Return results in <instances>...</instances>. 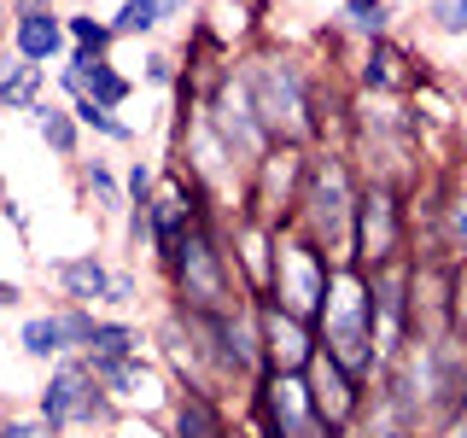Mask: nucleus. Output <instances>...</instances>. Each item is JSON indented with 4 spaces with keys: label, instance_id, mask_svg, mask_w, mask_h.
Here are the masks:
<instances>
[{
    "label": "nucleus",
    "instance_id": "1",
    "mask_svg": "<svg viewBox=\"0 0 467 438\" xmlns=\"http://www.w3.org/2000/svg\"><path fill=\"white\" fill-rule=\"evenodd\" d=\"M158 275H164V298L187 316H223L234 304L257 298V292L245 287L240 263H234L228 216H211L204 228H193L164 263H158Z\"/></svg>",
    "mask_w": 467,
    "mask_h": 438
},
{
    "label": "nucleus",
    "instance_id": "2",
    "mask_svg": "<svg viewBox=\"0 0 467 438\" xmlns=\"http://www.w3.org/2000/svg\"><path fill=\"white\" fill-rule=\"evenodd\" d=\"M362 170L345 146H316L310 158V182H304L298 199V234L327 252L333 263H357V204H362Z\"/></svg>",
    "mask_w": 467,
    "mask_h": 438
},
{
    "label": "nucleus",
    "instance_id": "3",
    "mask_svg": "<svg viewBox=\"0 0 467 438\" xmlns=\"http://www.w3.org/2000/svg\"><path fill=\"white\" fill-rule=\"evenodd\" d=\"M321 350H327L339 369H350L357 380H374L386 374V357H379V339H374V298H368V275L357 263H345L339 281L327 292V310H321Z\"/></svg>",
    "mask_w": 467,
    "mask_h": 438
},
{
    "label": "nucleus",
    "instance_id": "4",
    "mask_svg": "<svg viewBox=\"0 0 467 438\" xmlns=\"http://www.w3.org/2000/svg\"><path fill=\"white\" fill-rule=\"evenodd\" d=\"M36 415L47 421L58 438H82V433H111L117 421V403L106 391V380L88 369V357H58L47 374H41V391H36Z\"/></svg>",
    "mask_w": 467,
    "mask_h": 438
},
{
    "label": "nucleus",
    "instance_id": "5",
    "mask_svg": "<svg viewBox=\"0 0 467 438\" xmlns=\"http://www.w3.org/2000/svg\"><path fill=\"white\" fill-rule=\"evenodd\" d=\"M204 328V350H211V369L223 380V391L245 403V391L269 374V350H263V304L245 298L223 316H199Z\"/></svg>",
    "mask_w": 467,
    "mask_h": 438
},
{
    "label": "nucleus",
    "instance_id": "6",
    "mask_svg": "<svg viewBox=\"0 0 467 438\" xmlns=\"http://www.w3.org/2000/svg\"><path fill=\"white\" fill-rule=\"evenodd\" d=\"M339 269H345V263H333L310 234L281 228V240H275V275H269V292H263V298H275V304H286V310L321 321Z\"/></svg>",
    "mask_w": 467,
    "mask_h": 438
},
{
    "label": "nucleus",
    "instance_id": "7",
    "mask_svg": "<svg viewBox=\"0 0 467 438\" xmlns=\"http://www.w3.org/2000/svg\"><path fill=\"white\" fill-rule=\"evenodd\" d=\"M310 146H286L275 141L269 152L252 164V175H245V216H257V223L269 228H292L298 223V199H304V182H310Z\"/></svg>",
    "mask_w": 467,
    "mask_h": 438
},
{
    "label": "nucleus",
    "instance_id": "8",
    "mask_svg": "<svg viewBox=\"0 0 467 438\" xmlns=\"http://www.w3.org/2000/svg\"><path fill=\"white\" fill-rule=\"evenodd\" d=\"M415 240V216H409V193L391 182H368L357 204V269H386V263L409 257Z\"/></svg>",
    "mask_w": 467,
    "mask_h": 438
},
{
    "label": "nucleus",
    "instance_id": "9",
    "mask_svg": "<svg viewBox=\"0 0 467 438\" xmlns=\"http://www.w3.org/2000/svg\"><path fill=\"white\" fill-rule=\"evenodd\" d=\"M316 391H310V374H286V369H269L245 391V421L257 438H304L316 427Z\"/></svg>",
    "mask_w": 467,
    "mask_h": 438
},
{
    "label": "nucleus",
    "instance_id": "10",
    "mask_svg": "<svg viewBox=\"0 0 467 438\" xmlns=\"http://www.w3.org/2000/svg\"><path fill=\"white\" fill-rule=\"evenodd\" d=\"M368 275V298H374V339L379 357H403L415 345V263H386V269H362Z\"/></svg>",
    "mask_w": 467,
    "mask_h": 438
},
{
    "label": "nucleus",
    "instance_id": "11",
    "mask_svg": "<svg viewBox=\"0 0 467 438\" xmlns=\"http://www.w3.org/2000/svg\"><path fill=\"white\" fill-rule=\"evenodd\" d=\"M427 58H415L403 47L398 36H386V41H368L362 47V58H357V94H368V99H409L420 82H427Z\"/></svg>",
    "mask_w": 467,
    "mask_h": 438
},
{
    "label": "nucleus",
    "instance_id": "12",
    "mask_svg": "<svg viewBox=\"0 0 467 438\" xmlns=\"http://www.w3.org/2000/svg\"><path fill=\"white\" fill-rule=\"evenodd\" d=\"M257 304H263V350H269V369L310 374V362L321 357V328L310 316L275 304V298H257Z\"/></svg>",
    "mask_w": 467,
    "mask_h": 438
},
{
    "label": "nucleus",
    "instance_id": "13",
    "mask_svg": "<svg viewBox=\"0 0 467 438\" xmlns=\"http://www.w3.org/2000/svg\"><path fill=\"white\" fill-rule=\"evenodd\" d=\"M310 391H316V415L327 421V427H339V433H350L362 421V409H368V380H357L350 369H339V362L321 350V357L310 362Z\"/></svg>",
    "mask_w": 467,
    "mask_h": 438
},
{
    "label": "nucleus",
    "instance_id": "14",
    "mask_svg": "<svg viewBox=\"0 0 467 438\" xmlns=\"http://www.w3.org/2000/svg\"><path fill=\"white\" fill-rule=\"evenodd\" d=\"M47 269H53V287H58L53 304H88V310H106L111 281H117V269L106 263V252H70V257H53Z\"/></svg>",
    "mask_w": 467,
    "mask_h": 438
},
{
    "label": "nucleus",
    "instance_id": "15",
    "mask_svg": "<svg viewBox=\"0 0 467 438\" xmlns=\"http://www.w3.org/2000/svg\"><path fill=\"white\" fill-rule=\"evenodd\" d=\"M12 53H24L29 65L58 70L70 58V18L65 12H12Z\"/></svg>",
    "mask_w": 467,
    "mask_h": 438
},
{
    "label": "nucleus",
    "instance_id": "16",
    "mask_svg": "<svg viewBox=\"0 0 467 438\" xmlns=\"http://www.w3.org/2000/svg\"><path fill=\"white\" fill-rule=\"evenodd\" d=\"M164 427H170V438H234L240 421L228 415V398H216V391H182L175 386Z\"/></svg>",
    "mask_w": 467,
    "mask_h": 438
},
{
    "label": "nucleus",
    "instance_id": "17",
    "mask_svg": "<svg viewBox=\"0 0 467 438\" xmlns=\"http://www.w3.org/2000/svg\"><path fill=\"white\" fill-rule=\"evenodd\" d=\"M47 88H53V70L47 65H29L24 53H6V58H0V111L29 117L41 99H47Z\"/></svg>",
    "mask_w": 467,
    "mask_h": 438
},
{
    "label": "nucleus",
    "instance_id": "18",
    "mask_svg": "<svg viewBox=\"0 0 467 438\" xmlns=\"http://www.w3.org/2000/svg\"><path fill=\"white\" fill-rule=\"evenodd\" d=\"M29 129H36V141L47 146L53 158H65V164H77V158H82L88 129L77 123V111H70L65 99H41V106L29 111Z\"/></svg>",
    "mask_w": 467,
    "mask_h": 438
},
{
    "label": "nucleus",
    "instance_id": "19",
    "mask_svg": "<svg viewBox=\"0 0 467 438\" xmlns=\"http://www.w3.org/2000/svg\"><path fill=\"white\" fill-rule=\"evenodd\" d=\"M70 70H82V82H88V99H99V106H111V111H123L129 99H135V77L129 70H117V58H99V53H82V47H70L65 58Z\"/></svg>",
    "mask_w": 467,
    "mask_h": 438
},
{
    "label": "nucleus",
    "instance_id": "20",
    "mask_svg": "<svg viewBox=\"0 0 467 438\" xmlns=\"http://www.w3.org/2000/svg\"><path fill=\"white\" fill-rule=\"evenodd\" d=\"M70 175H77V193L94 204V216H123L129 211V182L106 164V158H77Z\"/></svg>",
    "mask_w": 467,
    "mask_h": 438
},
{
    "label": "nucleus",
    "instance_id": "21",
    "mask_svg": "<svg viewBox=\"0 0 467 438\" xmlns=\"http://www.w3.org/2000/svg\"><path fill=\"white\" fill-rule=\"evenodd\" d=\"M18 350L29 362H41V369H53L58 357H70V339H65V328H58V310L47 304V310H29L18 321Z\"/></svg>",
    "mask_w": 467,
    "mask_h": 438
},
{
    "label": "nucleus",
    "instance_id": "22",
    "mask_svg": "<svg viewBox=\"0 0 467 438\" xmlns=\"http://www.w3.org/2000/svg\"><path fill=\"white\" fill-rule=\"evenodd\" d=\"M146 345H152V333H146L140 321H129V316H99L94 345H88L82 357H111V362H129V357H146Z\"/></svg>",
    "mask_w": 467,
    "mask_h": 438
},
{
    "label": "nucleus",
    "instance_id": "23",
    "mask_svg": "<svg viewBox=\"0 0 467 438\" xmlns=\"http://www.w3.org/2000/svg\"><path fill=\"white\" fill-rule=\"evenodd\" d=\"M391 24H398V6L391 0H339V29L350 41H386L391 36Z\"/></svg>",
    "mask_w": 467,
    "mask_h": 438
},
{
    "label": "nucleus",
    "instance_id": "24",
    "mask_svg": "<svg viewBox=\"0 0 467 438\" xmlns=\"http://www.w3.org/2000/svg\"><path fill=\"white\" fill-rule=\"evenodd\" d=\"M164 24H170L164 18V0H117V12H111L117 41H152Z\"/></svg>",
    "mask_w": 467,
    "mask_h": 438
},
{
    "label": "nucleus",
    "instance_id": "25",
    "mask_svg": "<svg viewBox=\"0 0 467 438\" xmlns=\"http://www.w3.org/2000/svg\"><path fill=\"white\" fill-rule=\"evenodd\" d=\"M70 111H77V123H82V129H88L94 141H111V146H135V141H140L129 117H117L111 106H99V99H88V94H82V99H77Z\"/></svg>",
    "mask_w": 467,
    "mask_h": 438
},
{
    "label": "nucleus",
    "instance_id": "26",
    "mask_svg": "<svg viewBox=\"0 0 467 438\" xmlns=\"http://www.w3.org/2000/svg\"><path fill=\"white\" fill-rule=\"evenodd\" d=\"M65 18H70V47L111 58V47H117V29H111V18H99L94 6H82V12H65Z\"/></svg>",
    "mask_w": 467,
    "mask_h": 438
},
{
    "label": "nucleus",
    "instance_id": "27",
    "mask_svg": "<svg viewBox=\"0 0 467 438\" xmlns=\"http://www.w3.org/2000/svg\"><path fill=\"white\" fill-rule=\"evenodd\" d=\"M140 82L146 88H164V94H175V88L187 82V65H182V53H164V47H152L140 58Z\"/></svg>",
    "mask_w": 467,
    "mask_h": 438
},
{
    "label": "nucleus",
    "instance_id": "28",
    "mask_svg": "<svg viewBox=\"0 0 467 438\" xmlns=\"http://www.w3.org/2000/svg\"><path fill=\"white\" fill-rule=\"evenodd\" d=\"M420 18H427L432 36L467 41V0H432V6H420Z\"/></svg>",
    "mask_w": 467,
    "mask_h": 438
},
{
    "label": "nucleus",
    "instance_id": "29",
    "mask_svg": "<svg viewBox=\"0 0 467 438\" xmlns=\"http://www.w3.org/2000/svg\"><path fill=\"white\" fill-rule=\"evenodd\" d=\"M123 245L135 257H152V199H129V211H123Z\"/></svg>",
    "mask_w": 467,
    "mask_h": 438
},
{
    "label": "nucleus",
    "instance_id": "30",
    "mask_svg": "<svg viewBox=\"0 0 467 438\" xmlns=\"http://www.w3.org/2000/svg\"><path fill=\"white\" fill-rule=\"evenodd\" d=\"M0 438H58V433L36 415V409H12V415L0 421Z\"/></svg>",
    "mask_w": 467,
    "mask_h": 438
},
{
    "label": "nucleus",
    "instance_id": "31",
    "mask_svg": "<svg viewBox=\"0 0 467 438\" xmlns=\"http://www.w3.org/2000/svg\"><path fill=\"white\" fill-rule=\"evenodd\" d=\"M140 298V269H117V281H111V298H106V310H129V304Z\"/></svg>",
    "mask_w": 467,
    "mask_h": 438
},
{
    "label": "nucleus",
    "instance_id": "32",
    "mask_svg": "<svg viewBox=\"0 0 467 438\" xmlns=\"http://www.w3.org/2000/svg\"><path fill=\"white\" fill-rule=\"evenodd\" d=\"M53 94L65 99V106H77V99L88 94V82H82V70H70V65H58L53 70Z\"/></svg>",
    "mask_w": 467,
    "mask_h": 438
},
{
    "label": "nucleus",
    "instance_id": "33",
    "mask_svg": "<svg viewBox=\"0 0 467 438\" xmlns=\"http://www.w3.org/2000/svg\"><path fill=\"white\" fill-rule=\"evenodd\" d=\"M456 333L467 339V263H456Z\"/></svg>",
    "mask_w": 467,
    "mask_h": 438
},
{
    "label": "nucleus",
    "instance_id": "34",
    "mask_svg": "<svg viewBox=\"0 0 467 438\" xmlns=\"http://www.w3.org/2000/svg\"><path fill=\"white\" fill-rule=\"evenodd\" d=\"M0 211H6V223L18 228V234H29V211H24V199H12V193H6V199H0Z\"/></svg>",
    "mask_w": 467,
    "mask_h": 438
},
{
    "label": "nucleus",
    "instance_id": "35",
    "mask_svg": "<svg viewBox=\"0 0 467 438\" xmlns=\"http://www.w3.org/2000/svg\"><path fill=\"white\" fill-rule=\"evenodd\" d=\"M432 438H467V403L444 421V427H432Z\"/></svg>",
    "mask_w": 467,
    "mask_h": 438
},
{
    "label": "nucleus",
    "instance_id": "36",
    "mask_svg": "<svg viewBox=\"0 0 467 438\" xmlns=\"http://www.w3.org/2000/svg\"><path fill=\"white\" fill-rule=\"evenodd\" d=\"M6 6H12V12H36V6H41V12H65V0H6Z\"/></svg>",
    "mask_w": 467,
    "mask_h": 438
},
{
    "label": "nucleus",
    "instance_id": "37",
    "mask_svg": "<svg viewBox=\"0 0 467 438\" xmlns=\"http://www.w3.org/2000/svg\"><path fill=\"white\" fill-rule=\"evenodd\" d=\"M0 304H6V310H18V304H24V287L18 281H0Z\"/></svg>",
    "mask_w": 467,
    "mask_h": 438
},
{
    "label": "nucleus",
    "instance_id": "38",
    "mask_svg": "<svg viewBox=\"0 0 467 438\" xmlns=\"http://www.w3.org/2000/svg\"><path fill=\"white\" fill-rule=\"evenodd\" d=\"M187 12H193V0H164V18H170V24L187 18Z\"/></svg>",
    "mask_w": 467,
    "mask_h": 438
},
{
    "label": "nucleus",
    "instance_id": "39",
    "mask_svg": "<svg viewBox=\"0 0 467 438\" xmlns=\"http://www.w3.org/2000/svg\"><path fill=\"white\" fill-rule=\"evenodd\" d=\"M234 438H257V433H252V427H234Z\"/></svg>",
    "mask_w": 467,
    "mask_h": 438
},
{
    "label": "nucleus",
    "instance_id": "40",
    "mask_svg": "<svg viewBox=\"0 0 467 438\" xmlns=\"http://www.w3.org/2000/svg\"><path fill=\"white\" fill-rule=\"evenodd\" d=\"M94 438H123V427H111V433H94Z\"/></svg>",
    "mask_w": 467,
    "mask_h": 438
},
{
    "label": "nucleus",
    "instance_id": "41",
    "mask_svg": "<svg viewBox=\"0 0 467 438\" xmlns=\"http://www.w3.org/2000/svg\"><path fill=\"white\" fill-rule=\"evenodd\" d=\"M420 6H432V0H420Z\"/></svg>",
    "mask_w": 467,
    "mask_h": 438
}]
</instances>
